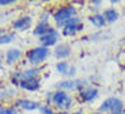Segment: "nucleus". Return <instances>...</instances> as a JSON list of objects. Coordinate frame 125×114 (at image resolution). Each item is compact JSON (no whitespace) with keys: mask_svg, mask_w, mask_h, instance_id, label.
<instances>
[{"mask_svg":"<svg viewBox=\"0 0 125 114\" xmlns=\"http://www.w3.org/2000/svg\"><path fill=\"white\" fill-rule=\"evenodd\" d=\"M52 103L61 111H68L73 106V99L69 94H67V91L57 90L52 95Z\"/></svg>","mask_w":125,"mask_h":114,"instance_id":"f257e3e1","label":"nucleus"},{"mask_svg":"<svg viewBox=\"0 0 125 114\" xmlns=\"http://www.w3.org/2000/svg\"><path fill=\"white\" fill-rule=\"evenodd\" d=\"M76 16V8L73 4H65V6H61L56 12L53 14V21L56 22V25L59 27H62V25L65 23L67 21H69L71 18Z\"/></svg>","mask_w":125,"mask_h":114,"instance_id":"f03ea898","label":"nucleus"},{"mask_svg":"<svg viewBox=\"0 0 125 114\" xmlns=\"http://www.w3.org/2000/svg\"><path fill=\"white\" fill-rule=\"evenodd\" d=\"M62 35L64 37H73L76 33H79V31H82L83 29H84V26H83V22H82L80 18H78V16H73V18H71L69 21H67L64 25H62Z\"/></svg>","mask_w":125,"mask_h":114,"instance_id":"7ed1b4c3","label":"nucleus"},{"mask_svg":"<svg viewBox=\"0 0 125 114\" xmlns=\"http://www.w3.org/2000/svg\"><path fill=\"white\" fill-rule=\"evenodd\" d=\"M49 56V49L45 46H35L27 52V61L31 65H38L44 62Z\"/></svg>","mask_w":125,"mask_h":114,"instance_id":"20e7f679","label":"nucleus"},{"mask_svg":"<svg viewBox=\"0 0 125 114\" xmlns=\"http://www.w3.org/2000/svg\"><path fill=\"white\" fill-rule=\"evenodd\" d=\"M40 73V69L38 68H29V69H23L22 72H18V73L12 75V84L19 86V82L27 80V79H33L37 75Z\"/></svg>","mask_w":125,"mask_h":114,"instance_id":"39448f33","label":"nucleus"},{"mask_svg":"<svg viewBox=\"0 0 125 114\" xmlns=\"http://www.w3.org/2000/svg\"><path fill=\"white\" fill-rule=\"evenodd\" d=\"M79 98L82 102H93L98 98V90L93 86H84L79 90Z\"/></svg>","mask_w":125,"mask_h":114,"instance_id":"423d86ee","label":"nucleus"},{"mask_svg":"<svg viewBox=\"0 0 125 114\" xmlns=\"http://www.w3.org/2000/svg\"><path fill=\"white\" fill-rule=\"evenodd\" d=\"M57 87L59 90H62V91H76V90H80L83 87V83L82 80H73V79H69V80H61L57 83Z\"/></svg>","mask_w":125,"mask_h":114,"instance_id":"0eeeda50","label":"nucleus"},{"mask_svg":"<svg viewBox=\"0 0 125 114\" xmlns=\"http://www.w3.org/2000/svg\"><path fill=\"white\" fill-rule=\"evenodd\" d=\"M60 40V33L57 30L52 31L50 34L45 35V37H41L40 38V42H41V46H45L49 49V46H53V45H57Z\"/></svg>","mask_w":125,"mask_h":114,"instance_id":"6e6552de","label":"nucleus"},{"mask_svg":"<svg viewBox=\"0 0 125 114\" xmlns=\"http://www.w3.org/2000/svg\"><path fill=\"white\" fill-rule=\"evenodd\" d=\"M15 105L18 106V107L23 109V110H27V111H33V110H37V109H41V105L38 102L30 101V99H25V98L16 99Z\"/></svg>","mask_w":125,"mask_h":114,"instance_id":"1a4fd4ad","label":"nucleus"},{"mask_svg":"<svg viewBox=\"0 0 125 114\" xmlns=\"http://www.w3.org/2000/svg\"><path fill=\"white\" fill-rule=\"evenodd\" d=\"M30 26H31V16L30 15L21 16V18H18L16 21H14V23H12V27L15 29V30H19V31L27 30Z\"/></svg>","mask_w":125,"mask_h":114,"instance_id":"9d476101","label":"nucleus"},{"mask_svg":"<svg viewBox=\"0 0 125 114\" xmlns=\"http://www.w3.org/2000/svg\"><path fill=\"white\" fill-rule=\"evenodd\" d=\"M22 90H26V91H38L41 87V83L37 77H33V79H27V80L19 82V86Z\"/></svg>","mask_w":125,"mask_h":114,"instance_id":"9b49d317","label":"nucleus"},{"mask_svg":"<svg viewBox=\"0 0 125 114\" xmlns=\"http://www.w3.org/2000/svg\"><path fill=\"white\" fill-rule=\"evenodd\" d=\"M54 56L56 59L59 60H64L67 57L71 56V46L68 43H60V45H56L54 48Z\"/></svg>","mask_w":125,"mask_h":114,"instance_id":"f8f14e48","label":"nucleus"},{"mask_svg":"<svg viewBox=\"0 0 125 114\" xmlns=\"http://www.w3.org/2000/svg\"><path fill=\"white\" fill-rule=\"evenodd\" d=\"M54 30H56V29H53L49 23H38V25L35 26V29L33 30V34H34L35 37L41 38V37H45V35L50 34Z\"/></svg>","mask_w":125,"mask_h":114,"instance_id":"ddd939ff","label":"nucleus"},{"mask_svg":"<svg viewBox=\"0 0 125 114\" xmlns=\"http://www.w3.org/2000/svg\"><path fill=\"white\" fill-rule=\"evenodd\" d=\"M21 57H22V50L18 48H11L6 53V62L7 64H15Z\"/></svg>","mask_w":125,"mask_h":114,"instance_id":"4468645a","label":"nucleus"},{"mask_svg":"<svg viewBox=\"0 0 125 114\" xmlns=\"http://www.w3.org/2000/svg\"><path fill=\"white\" fill-rule=\"evenodd\" d=\"M102 16H103V19L106 21V23H114V22L118 19V12H117L116 8L110 7V8H105V10H103Z\"/></svg>","mask_w":125,"mask_h":114,"instance_id":"2eb2a0df","label":"nucleus"},{"mask_svg":"<svg viewBox=\"0 0 125 114\" xmlns=\"http://www.w3.org/2000/svg\"><path fill=\"white\" fill-rule=\"evenodd\" d=\"M88 21H90L91 25L95 26L97 29H102V27H105V25H106V21L103 19L102 14H93V15L88 16Z\"/></svg>","mask_w":125,"mask_h":114,"instance_id":"dca6fc26","label":"nucleus"},{"mask_svg":"<svg viewBox=\"0 0 125 114\" xmlns=\"http://www.w3.org/2000/svg\"><path fill=\"white\" fill-rule=\"evenodd\" d=\"M110 114H125V107H124V102L118 98H114V103H113L112 109L109 111Z\"/></svg>","mask_w":125,"mask_h":114,"instance_id":"f3484780","label":"nucleus"},{"mask_svg":"<svg viewBox=\"0 0 125 114\" xmlns=\"http://www.w3.org/2000/svg\"><path fill=\"white\" fill-rule=\"evenodd\" d=\"M15 40V33H3L0 34V45H7Z\"/></svg>","mask_w":125,"mask_h":114,"instance_id":"a211bd4d","label":"nucleus"},{"mask_svg":"<svg viewBox=\"0 0 125 114\" xmlns=\"http://www.w3.org/2000/svg\"><path fill=\"white\" fill-rule=\"evenodd\" d=\"M68 69H69V64L67 61H59L56 64V71L61 75H67Z\"/></svg>","mask_w":125,"mask_h":114,"instance_id":"6ab92c4d","label":"nucleus"},{"mask_svg":"<svg viewBox=\"0 0 125 114\" xmlns=\"http://www.w3.org/2000/svg\"><path fill=\"white\" fill-rule=\"evenodd\" d=\"M0 114H18L16 107H10L6 105H0Z\"/></svg>","mask_w":125,"mask_h":114,"instance_id":"aec40b11","label":"nucleus"},{"mask_svg":"<svg viewBox=\"0 0 125 114\" xmlns=\"http://www.w3.org/2000/svg\"><path fill=\"white\" fill-rule=\"evenodd\" d=\"M40 111H41V114H68L67 111H60V113H54V111L52 110V109H50L49 106H41Z\"/></svg>","mask_w":125,"mask_h":114,"instance_id":"412c9836","label":"nucleus"},{"mask_svg":"<svg viewBox=\"0 0 125 114\" xmlns=\"http://www.w3.org/2000/svg\"><path fill=\"white\" fill-rule=\"evenodd\" d=\"M14 3H15L14 0H0V7L10 6V4H14Z\"/></svg>","mask_w":125,"mask_h":114,"instance_id":"4be33fe9","label":"nucleus"},{"mask_svg":"<svg viewBox=\"0 0 125 114\" xmlns=\"http://www.w3.org/2000/svg\"><path fill=\"white\" fill-rule=\"evenodd\" d=\"M76 73V68L75 67H69V69H68V72H67V76H69V77H72L73 75Z\"/></svg>","mask_w":125,"mask_h":114,"instance_id":"5701e85b","label":"nucleus"},{"mask_svg":"<svg viewBox=\"0 0 125 114\" xmlns=\"http://www.w3.org/2000/svg\"><path fill=\"white\" fill-rule=\"evenodd\" d=\"M91 6H95L94 8H98L99 6H102V1H91Z\"/></svg>","mask_w":125,"mask_h":114,"instance_id":"b1692460","label":"nucleus"},{"mask_svg":"<svg viewBox=\"0 0 125 114\" xmlns=\"http://www.w3.org/2000/svg\"><path fill=\"white\" fill-rule=\"evenodd\" d=\"M71 114H84L82 110H78V111H75V113H71Z\"/></svg>","mask_w":125,"mask_h":114,"instance_id":"393cba45","label":"nucleus"},{"mask_svg":"<svg viewBox=\"0 0 125 114\" xmlns=\"http://www.w3.org/2000/svg\"><path fill=\"white\" fill-rule=\"evenodd\" d=\"M110 3H112L113 6H114V4H117V3H118V0H112V1H110Z\"/></svg>","mask_w":125,"mask_h":114,"instance_id":"a878e982","label":"nucleus"},{"mask_svg":"<svg viewBox=\"0 0 125 114\" xmlns=\"http://www.w3.org/2000/svg\"><path fill=\"white\" fill-rule=\"evenodd\" d=\"M94 114H103V113H101V111H98V113H94Z\"/></svg>","mask_w":125,"mask_h":114,"instance_id":"bb28decb","label":"nucleus"}]
</instances>
